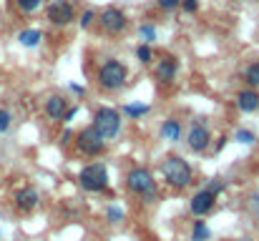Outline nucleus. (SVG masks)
Instances as JSON below:
<instances>
[{
	"label": "nucleus",
	"instance_id": "obj_1",
	"mask_svg": "<svg viewBox=\"0 0 259 241\" xmlns=\"http://www.w3.org/2000/svg\"><path fill=\"white\" fill-rule=\"evenodd\" d=\"M161 173L166 178V183L174 188H186L194 178V171L181 156H166L161 161Z\"/></svg>",
	"mask_w": 259,
	"mask_h": 241
},
{
	"label": "nucleus",
	"instance_id": "obj_2",
	"mask_svg": "<svg viewBox=\"0 0 259 241\" xmlns=\"http://www.w3.org/2000/svg\"><path fill=\"white\" fill-rule=\"evenodd\" d=\"M103 141H111V138H116L118 136V131H121V113L116 111V108H108V106H103V108H98L96 113H93V126H91Z\"/></svg>",
	"mask_w": 259,
	"mask_h": 241
},
{
	"label": "nucleus",
	"instance_id": "obj_3",
	"mask_svg": "<svg viewBox=\"0 0 259 241\" xmlns=\"http://www.w3.org/2000/svg\"><path fill=\"white\" fill-rule=\"evenodd\" d=\"M126 80H128V71H126V66H123L121 61H116V58L106 61V63L101 66V71H98V85H101L103 90H118V88L126 85Z\"/></svg>",
	"mask_w": 259,
	"mask_h": 241
},
{
	"label": "nucleus",
	"instance_id": "obj_4",
	"mask_svg": "<svg viewBox=\"0 0 259 241\" xmlns=\"http://www.w3.org/2000/svg\"><path fill=\"white\" fill-rule=\"evenodd\" d=\"M126 186H128V191L144 196V201H151V199L156 196L154 176H151V171L144 168V166H136V168L128 171V176H126Z\"/></svg>",
	"mask_w": 259,
	"mask_h": 241
},
{
	"label": "nucleus",
	"instance_id": "obj_5",
	"mask_svg": "<svg viewBox=\"0 0 259 241\" xmlns=\"http://www.w3.org/2000/svg\"><path fill=\"white\" fill-rule=\"evenodd\" d=\"M78 183L83 191H91V194H98V191H106L108 186V171L103 163H88L81 168L78 173Z\"/></svg>",
	"mask_w": 259,
	"mask_h": 241
},
{
	"label": "nucleus",
	"instance_id": "obj_6",
	"mask_svg": "<svg viewBox=\"0 0 259 241\" xmlns=\"http://www.w3.org/2000/svg\"><path fill=\"white\" fill-rule=\"evenodd\" d=\"M98 20H101V28H103L106 33H111V35H121V33L126 30V25H128L126 13H123L121 8H113V5L103 8V13L98 15Z\"/></svg>",
	"mask_w": 259,
	"mask_h": 241
},
{
	"label": "nucleus",
	"instance_id": "obj_7",
	"mask_svg": "<svg viewBox=\"0 0 259 241\" xmlns=\"http://www.w3.org/2000/svg\"><path fill=\"white\" fill-rule=\"evenodd\" d=\"M76 146H78V151L81 154H86V156H101L103 151H106V141L88 126V128H83L78 136H76Z\"/></svg>",
	"mask_w": 259,
	"mask_h": 241
},
{
	"label": "nucleus",
	"instance_id": "obj_8",
	"mask_svg": "<svg viewBox=\"0 0 259 241\" xmlns=\"http://www.w3.org/2000/svg\"><path fill=\"white\" fill-rule=\"evenodd\" d=\"M46 15H48V20H51L53 25L63 28V25L73 23V5H71L68 0H48Z\"/></svg>",
	"mask_w": 259,
	"mask_h": 241
},
{
	"label": "nucleus",
	"instance_id": "obj_9",
	"mask_svg": "<svg viewBox=\"0 0 259 241\" xmlns=\"http://www.w3.org/2000/svg\"><path fill=\"white\" fill-rule=\"evenodd\" d=\"M186 143H189V149H191L194 154H204V151L209 149V143H211L209 128H206L201 121L191 123V128H189V133H186Z\"/></svg>",
	"mask_w": 259,
	"mask_h": 241
},
{
	"label": "nucleus",
	"instance_id": "obj_10",
	"mask_svg": "<svg viewBox=\"0 0 259 241\" xmlns=\"http://www.w3.org/2000/svg\"><path fill=\"white\" fill-rule=\"evenodd\" d=\"M214 204H217V196H214L209 188H201L199 194H194V199H191L189 209H191V214H194V216H206V214L214 209Z\"/></svg>",
	"mask_w": 259,
	"mask_h": 241
},
{
	"label": "nucleus",
	"instance_id": "obj_11",
	"mask_svg": "<svg viewBox=\"0 0 259 241\" xmlns=\"http://www.w3.org/2000/svg\"><path fill=\"white\" fill-rule=\"evenodd\" d=\"M13 201H15L18 211L28 214V211H33V209L38 206V191H35L33 186H23V188H18V191H15Z\"/></svg>",
	"mask_w": 259,
	"mask_h": 241
},
{
	"label": "nucleus",
	"instance_id": "obj_12",
	"mask_svg": "<svg viewBox=\"0 0 259 241\" xmlns=\"http://www.w3.org/2000/svg\"><path fill=\"white\" fill-rule=\"evenodd\" d=\"M66 111H68V101L63 98V95H51L48 101H46V116L51 118V121H63V116H66Z\"/></svg>",
	"mask_w": 259,
	"mask_h": 241
},
{
	"label": "nucleus",
	"instance_id": "obj_13",
	"mask_svg": "<svg viewBox=\"0 0 259 241\" xmlns=\"http://www.w3.org/2000/svg\"><path fill=\"white\" fill-rule=\"evenodd\" d=\"M237 108H239L242 113H254V111H259V93L254 88L239 90V93H237Z\"/></svg>",
	"mask_w": 259,
	"mask_h": 241
},
{
	"label": "nucleus",
	"instance_id": "obj_14",
	"mask_svg": "<svg viewBox=\"0 0 259 241\" xmlns=\"http://www.w3.org/2000/svg\"><path fill=\"white\" fill-rule=\"evenodd\" d=\"M176 71H179V61L176 58H171V56H166V58H161L156 66H154V73H156V78L164 80V83H169V80H174V76H176Z\"/></svg>",
	"mask_w": 259,
	"mask_h": 241
},
{
	"label": "nucleus",
	"instance_id": "obj_15",
	"mask_svg": "<svg viewBox=\"0 0 259 241\" xmlns=\"http://www.w3.org/2000/svg\"><path fill=\"white\" fill-rule=\"evenodd\" d=\"M40 40H43V33H40L38 28H25V30L18 33V43H20L23 48H35Z\"/></svg>",
	"mask_w": 259,
	"mask_h": 241
},
{
	"label": "nucleus",
	"instance_id": "obj_16",
	"mask_svg": "<svg viewBox=\"0 0 259 241\" xmlns=\"http://www.w3.org/2000/svg\"><path fill=\"white\" fill-rule=\"evenodd\" d=\"M161 138H164V141H179V138H181V121L166 118V121L161 123Z\"/></svg>",
	"mask_w": 259,
	"mask_h": 241
},
{
	"label": "nucleus",
	"instance_id": "obj_17",
	"mask_svg": "<svg viewBox=\"0 0 259 241\" xmlns=\"http://www.w3.org/2000/svg\"><path fill=\"white\" fill-rule=\"evenodd\" d=\"M211 231L204 221H194V229H191V241H209Z\"/></svg>",
	"mask_w": 259,
	"mask_h": 241
},
{
	"label": "nucleus",
	"instance_id": "obj_18",
	"mask_svg": "<svg viewBox=\"0 0 259 241\" xmlns=\"http://www.w3.org/2000/svg\"><path fill=\"white\" fill-rule=\"evenodd\" d=\"M244 80H247L252 88H257L259 85V61H254V63H249V66H247V71H244Z\"/></svg>",
	"mask_w": 259,
	"mask_h": 241
},
{
	"label": "nucleus",
	"instance_id": "obj_19",
	"mask_svg": "<svg viewBox=\"0 0 259 241\" xmlns=\"http://www.w3.org/2000/svg\"><path fill=\"white\" fill-rule=\"evenodd\" d=\"M139 35H141V40L149 45V43H154V40H156V28H154L151 23H144V25L139 28Z\"/></svg>",
	"mask_w": 259,
	"mask_h": 241
},
{
	"label": "nucleus",
	"instance_id": "obj_20",
	"mask_svg": "<svg viewBox=\"0 0 259 241\" xmlns=\"http://www.w3.org/2000/svg\"><path fill=\"white\" fill-rule=\"evenodd\" d=\"M123 113H126V116H131V118H141V116H146V113H149V106L128 103V106H123Z\"/></svg>",
	"mask_w": 259,
	"mask_h": 241
},
{
	"label": "nucleus",
	"instance_id": "obj_21",
	"mask_svg": "<svg viewBox=\"0 0 259 241\" xmlns=\"http://www.w3.org/2000/svg\"><path fill=\"white\" fill-rule=\"evenodd\" d=\"M136 56H139V61H141L144 66H149V63L154 61V53H151V45H146V43H141V45L136 48Z\"/></svg>",
	"mask_w": 259,
	"mask_h": 241
},
{
	"label": "nucleus",
	"instance_id": "obj_22",
	"mask_svg": "<svg viewBox=\"0 0 259 241\" xmlns=\"http://www.w3.org/2000/svg\"><path fill=\"white\" fill-rule=\"evenodd\" d=\"M15 5H18V10H23V13H35V10L43 5V0H15Z\"/></svg>",
	"mask_w": 259,
	"mask_h": 241
},
{
	"label": "nucleus",
	"instance_id": "obj_23",
	"mask_svg": "<svg viewBox=\"0 0 259 241\" xmlns=\"http://www.w3.org/2000/svg\"><path fill=\"white\" fill-rule=\"evenodd\" d=\"M234 141H239V143H244V146H247V143H254V141H257V136H254L249 128H239V131L234 133Z\"/></svg>",
	"mask_w": 259,
	"mask_h": 241
},
{
	"label": "nucleus",
	"instance_id": "obj_24",
	"mask_svg": "<svg viewBox=\"0 0 259 241\" xmlns=\"http://www.w3.org/2000/svg\"><path fill=\"white\" fill-rule=\"evenodd\" d=\"M106 216H108V221L118 224V221H123V209H118V206H108Z\"/></svg>",
	"mask_w": 259,
	"mask_h": 241
},
{
	"label": "nucleus",
	"instance_id": "obj_25",
	"mask_svg": "<svg viewBox=\"0 0 259 241\" xmlns=\"http://www.w3.org/2000/svg\"><path fill=\"white\" fill-rule=\"evenodd\" d=\"M10 121H13V116H10V111H5V108H0V133H5V131L10 128Z\"/></svg>",
	"mask_w": 259,
	"mask_h": 241
},
{
	"label": "nucleus",
	"instance_id": "obj_26",
	"mask_svg": "<svg viewBox=\"0 0 259 241\" xmlns=\"http://www.w3.org/2000/svg\"><path fill=\"white\" fill-rule=\"evenodd\" d=\"M206 188H209V191H211L214 196H219V194L224 191V181H222V178H211V183H209Z\"/></svg>",
	"mask_w": 259,
	"mask_h": 241
},
{
	"label": "nucleus",
	"instance_id": "obj_27",
	"mask_svg": "<svg viewBox=\"0 0 259 241\" xmlns=\"http://www.w3.org/2000/svg\"><path fill=\"white\" fill-rule=\"evenodd\" d=\"M179 8H184V13H196L199 10V0H181Z\"/></svg>",
	"mask_w": 259,
	"mask_h": 241
},
{
	"label": "nucleus",
	"instance_id": "obj_28",
	"mask_svg": "<svg viewBox=\"0 0 259 241\" xmlns=\"http://www.w3.org/2000/svg\"><path fill=\"white\" fill-rule=\"evenodd\" d=\"M93 20H96V13H93V10H86V13L81 15V28H83V30L91 28V23H93Z\"/></svg>",
	"mask_w": 259,
	"mask_h": 241
},
{
	"label": "nucleus",
	"instance_id": "obj_29",
	"mask_svg": "<svg viewBox=\"0 0 259 241\" xmlns=\"http://www.w3.org/2000/svg\"><path fill=\"white\" fill-rule=\"evenodd\" d=\"M179 3H181V0H156V5H159L161 10H174V8H179Z\"/></svg>",
	"mask_w": 259,
	"mask_h": 241
},
{
	"label": "nucleus",
	"instance_id": "obj_30",
	"mask_svg": "<svg viewBox=\"0 0 259 241\" xmlns=\"http://www.w3.org/2000/svg\"><path fill=\"white\" fill-rule=\"evenodd\" d=\"M78 113V106H73V108H68L66 111V116H63V121H73V116Z\"/></svg>",
	"mask_w": 259,
	"mask_h": 241
},
{
	"label": "nucleus",
	"instance_id": "obj_31",
	"mask_svg": "<svg viewBox=\"0 0 259 241\" xmlns=\"http://www.w3.org/2000/svg\"><path fill=\"white\" fill-rule=\"evenodd\" d=\"M71 90H73L76 95H83V90H86V88H83V85H78V83H71Z\"/></svg>",
	"mask_w": 259,
	"mask_h": 241
},
{
	"label": "nucleus",
	"instance_id": "obj_32",
	"mask_svg": "<svg viewBox=\"0 0 259 241\" xmlns=\"http://www.w3.org/2000/svg\"><path fill=\"white\" fill-rule=\"evenodd\" d=\"M224 146H227V138H224V136H222V138H219V143H217V149H214V151H217V154H219V151H222V149H224Z\"/></svg>",
	"mask_w": 259,
	"mask_h": 241
},
{
	"label": "nucleus",
	"instance_id": "obj_33",
	"mask_svg": "<svg viewBox=\"0 0 259 241\" xmlns=\"http://www.w3.org/2000/svg\"><path fill=\"white\" fill-rule=\"evenodd\" d=\"M239 241H249V239H239Z\"/></svg>",
	"mask_w": 259,
	"mask_h": 241
},
{
	"label": "nucleus",
	"instance_id": "obj_34",
	"mask_svg": "<svg viewBox=\"0 0 259 241\" xmlns=\"http://www.w3.org/2000/svg\"><path fill=\"white\" fill-rule=\"evenodd\" d=\"M257 209H259V201H257Z\"/></svg>",
	"mask_w": 259,
	"mask_h": 241
}]
</instances>
